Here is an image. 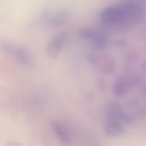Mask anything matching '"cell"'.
<instances>
[{
	"label": "cell",
	"mask_w": 146,
	"mask_h": 146,
	"mask_svg": "<svg viewBox=\"0 0 146 146\" xmlns=\"http://www.w3.org/2000/svg\"><path fill=\"white\" fill-rule=\"evenodd\" d=\"M143 16V9L140 3L128 0L103 9L99 19L103 24L108 27H125L140 21Z\"/></svg>",
	"instance_id": "1"
},
{
	"label": "cell",
	"mask_w": 146,
	"mask_h": 146,
	"mask_svg": "<svg viewBox=\"0 0 146 146\" xmlns=\"http://www.w3.org/2000/svg\"><path fill=\"white\" fill-rule=\"evenodd\" d=\"M104 132L109 137H118L123 134L125 111L117 103L111 102L106 108Z\"/></svg>",
	"instance_id": "2"
},
{
	"label": "cell",
	"mask_w": 146,
	"mask_h": 146,
	"mask_svg": "<svg viewBox=\"0 0 146 146\" xmlns=\"http://www.w3.org/2000/svg\"><path fill=\"white\" fill-rule=\"evenodd\" d=\"M0 49L6 54L11 55L23 67H32L34 63L32 55L29 50L22 46L9 40H1L0 42Z\"/></svg>",
	"instance_id": "3"
},
{
	"label": "cell",
	"mask_w": 146,
	"mask_h": 146,
	"mask_svg": "<svg viewBox=\"0 0 146 146\" xmlns=\"http://www.w3.org/2000/svg\"><path fill=\"white\" fill-rule=\"evenodd\" d=\"M79 35L97 50L105 48L108 44V34L99 29L94 27L84 28L80 30Z\"/></svg>",
	"instance_id": "4"
},
{
	"label": "cell",
	"mask_w": 146,
	"mask_h": 146,
	"mask_svg": "<svg viewBox=\"0 0 146 146\" xmlns=\"http://www.w3.org/2000/svg\"><path fill=\"white\" fill-rule=\"evenodd\" d=\"M69 18V14L63 10H54L45 11L41 16L43 22L49 27H61L64 25Z\"/></svg>",
	"instance_id": "5"
},
{
	"label": "cell",
	"mask_w": 146,
	"mask_h": 146,
	"mask_svg": "<svg viewBox=\"0 0 146 146\" xmlns=\"http://www.w3.org/2000/svg\"><path fill=\"white\" fill-rule=\"evenodd\" d=\"M67 34L65 32L60 33L56 35L52 40L50 41L46 47V54L51 58H55L58 57L66 44Z\"/></svg>",
	"instance_id": "6"
},
{
	"label": "cell",
	"mask_w": 146,
	"mask_h": 146,
	"mask_svg": "<svg viewBox=\"0 0 146 146\" xmlns=\"http://www.w3.org/2000/svg\"><path fill=\"white\" fill-rule=\"evenodd\" d=\"M50 127L56 137L64 145H70L72 142V136L69 129L61 122L52 120L50 122Z\"/></svg>",
	"instance_id": "7"
},
{
	"label": "cell",
	"mask_w": 146,
	"mask_h": 146,
	"mask_svg": "<svg viewBox=\"0 0 146 146\" xmlns=\"http://www.w3.org/2000/svg\"><path fill=\"white\" fill-rule=\"evenodd\" d=\"M89 61L94 66L106 72H111L114 68V64L110 57L100 53H92L89 55Z\"/></svg>",
	"instance_id": "8"
},
{
	"label": "cell",
	"mask_w": 146,
	"mask_h": 146,
	"mask_svg": "<svg viewBox=\"0 0 146 146\" xmlns=\"http://www.w3.org/2000/svg\"><path fill=\"white\" fill-rule=\"evenodd\" d=\"M135 79L129 76H121L116 79L113 87L114 93L116 95L121 96L125 94L128 90L135 85Z\"/></svg>",
	"instance_id": "9"
}]
</instances>
